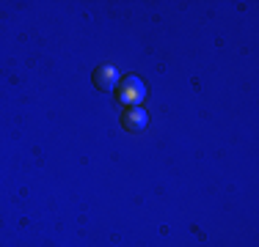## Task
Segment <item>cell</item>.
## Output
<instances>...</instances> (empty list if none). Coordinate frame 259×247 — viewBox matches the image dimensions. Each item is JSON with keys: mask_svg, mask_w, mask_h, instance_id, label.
<instances>
[{"mask_svg": "<svg viewBox=\"0 0 259 247\" xmlns=\"http://www.w3.org/2000/svg\"><path fill=\"white\" fill-rule=\"evenodd\" d=\"M119 80H121V72L116 69V66H100V69L94 72V83H97V88H102V91H113L116 85H119Z\"/></svg>", "mask_w": 259, "mask_h": 247, "instance_id": "7a4b0ae2", "label": "cell"}, {"mask_svg": "<svg viewBox=\"0 0 259 247\" xmlns=\"http://www.w3.org/2000/svg\"><path fill=\"white\" fill-rule=\"evenodd\" d=\"M144 96H146V85H144V80H141V77H127V80H124V85H121V94H119L121 102H124L127 107H135V104L144 102Z\"/></svg>", "mask_w": 259, "mask_h": 247, "instance_id": "6da1fadb", "label": "cell"}, {"mask_svg": "<svg viewBox=\"0 0 259 247\" xmlns=\"http://www.w3.org/2000/svg\"><path fill=\"white\" fill-rule=\"evenodd\" d=\"M146 124H149V115H146L141 107H133V110H130V113L124 115V127L133 129V132H141Z\"/></svg>", "mask_w": 259, "mask_h": 247, "instance_id": "3957f363", "label": "cell"}]
</instances>
